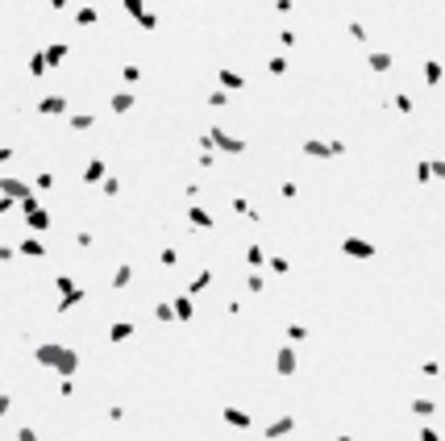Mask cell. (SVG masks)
<instances>
[{
	"mask_svg": "<svg viewBox=\"0 0 445 441\" xmlns=\"http://www.w3.org/2000/svg\"><path fill=\"white\" fill-rule=\"evenodd\" d=\"M42 362H50V366H62V370H71V366H75V358H71L67 350H58V345H46V350H42Z\"/></svg>",
	"mask_w": 445,
	"mask_h": 441,
	"instance_id": "cell-1",
	"label": "cell"
},
{
	"mask_svg": "<svg viewBox=\"0 0 445 441\" xmlns=\"http://www.w3.org/2000/svg\"><path fill=\"white\" fill-rule=\"evenodd\" d=\"M5 404H9V400H0V412H5Z\"/></svg>",
	"mask_w": 445,
	"mask_h": 441,
	"instance_id": "cell-2",
	"label": "cell"
}]
</instances>
